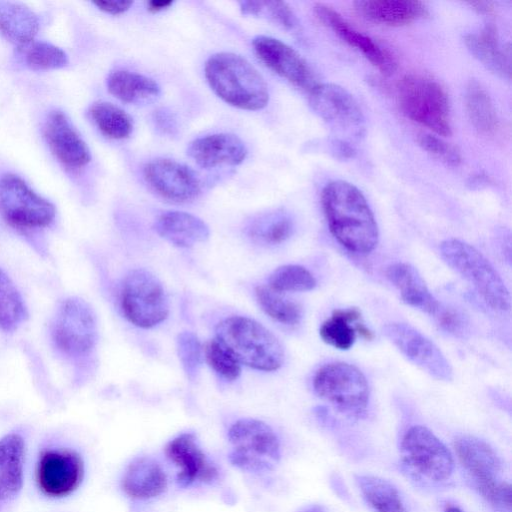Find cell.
Segmentation results:
<instances>
[{
    "mask_svg": "<svg viewBox=\"0 0 512 512\" xmlns=\"http://www.w3.org/2000/svg\"><path fill=\"white\" fill-rule=\"evenodd\" d=\"M207 364L226 380H236L241 373V364L232 353L215 337L203 347Z\"/></svg>",
    "mask_w": 512,
    "mask_h": 512,
    "instance_id": "39",
    "label": "cell"
},
{
    "mask_svg": "<svg viewBox=\"0 0 512 512\" xmlns=\"http://www.w3.org/2000/svg\"><path fill=\"white\" fill-rule=\"evenodd\" d=\"M316 284V279L309 270L294 264L278 267L268 281L270 288L281 293L310 291Z\"/></svg>",
    "mask_w": 512,
    "mask_h": 512,
    "instance_id": "38",
    "label": "cell"
},
{
    "mask_svg": "<svg viewBox=\"0 0 512 512\" xmlns=\"http://www.w3.org/2000/svg\"><path fill=\"white\" fill-rule=\"evenodd\" d=\"M173 4L172 1L167 0H152L147 2V9L152 13H158L166 10Z\"/></svg>",
    "mask_w": 512,
    "mask_h": 512,
    "instance_id": "48",
    "label": "cell"
},
{
    "mask_svg": "<svg viewBox=\"0 0 512 512\" xmlns=\"http://www.w3.org/2000/svg\"><path fill=\"white\" fill-rule=\"evenodd\" d=\"M255 296L260 308L274 321L287 326L301 322L302 307L285 293L275 291L268 285H260L255 289Z\"/></svg>",
    "mask_w": 512,
    "mask_h": 512,
    "instance_id": "34",
    "label": "cell"
},
{
    "mask_svg": "<svg viewBox=\"0 0 512 512\" xmlns=\"http://www.w3.org/2000/svg\"><path fill=\"white\" fill-rule=\"evenodd\" d=\"M259 60L271 71L308 93L318 84L306 60L279 39L260 35L252 40Z\"/></svg>",
    "mask_w": 512,
    "mask_h": 512,
    "instance_id": "16",
    "label": "cell"
},
{
    "mask_svg": "<svg viewBox=\"0 0 512 512\" xmlns=\"http://www.w3.org/2000/svg\"><path fill=\"white\" fill-rule=\"evenodd\" d=\"M187 153L200 167L209 169L241 164L247 156V148L234 134L216 133L192 141Z\"/></svg>",
    "mask_w": 512,
    "mask_h": 512,
    "instance_id": "21",
    "label": "cell"
},
{
    "mask_svg": "<svg viewBox=\"0 0 512 512\" xmlns=\"http://www.w3.org/2000/svg\"><path fill=\"white\" fill-rule=\"evenodd\" d=\"M93 4L105 13L118 15L129 10L133 1H94Z\"/></svg>",
    "mask_w": 512,
    "mask_h": 512,
    "instance_id": "45",
    "label": "cell"
},
{
    "mask_svg": "<svg viewBox=\"0 0 512 512\" xmlns=\"http://www.w3.org/2000/svg\"><path fill=\"white\" fill-rule=\"evenodd\" d=\"M25 59L29 67L37 70L58 69L68 63L65 52L47 42L30 43Z\"/></svg>",
    "mask_w": 512,
    "mask_h": 512,
    "instance_id": "40",
    "label": "cell"
},
{
    "mask_svg": "<svg viewBox=\"0 0 512 512\" xmlns=\"http://www.w3.org/2000/svg\"><path fill=\"white\" fill-rule=\"evenodd\" d=\"M464 42L474 57L490 71L503 78H510V45L500 44L494 24L488 23L480 32L467 34Z\"/></svg>",
    "mask_w": 512,
    "mask_h": 512,
    "instance_id": "23",
    "label": "cell"
},
{
    "mask_svg": "<svg viewBox=\"0 0 512 512\" xmlns=\"http://www.w3.org/2000/svg\"><path fill=\"white\" fill-rule=\"evenodd\" d=\"M470 6L480 14L490 15L494 12V5L489 1L469 2Z\"/></svg>",
    "mask_w": 512,
    "mask_h": 512,
    "instance_id": "47",
    "label": "cell"
},
{
    "mask_svg": "<svg viewBox=\"0 0 512 512\" xmlns=\"http://www.w3.org/2000/svg\"><path fill=\"white\" fill-rule=\"evenodd\" d=\"M333 152L340 158H352L355 154V149L348 142L342 139H335L332 142Z\"/></svg>",
    "mask_w": 512,
    "mask_h": 512,
    "instance_id": "46",
    "label": "cell"
},
{
    "mask_svg": "<svg viewBox=\"0 0 512 512\" xmlns=\"http://www.w3.org/2000/svg\"><path fill=\"white\" fill-rule=\"evenodd\" d=\"M120 305L124 317L141 328L158 325L169 313L168 298L161 282L142 268L131 270L124 278Z\"/></svg>",
    "mask_w": 512,
    "mask_h": 512,
    "instance_id": "10",
    "label": "cell"
},
{
    "mask_svg": "<svg viewBox=\"0 0 512 512\" xmlns=\"http://www.w3.org/2000/svg\"><path fill=\"white\" fill-rule=\"evenodd\" d=\"M309 100L313 110L333 128L353 137L363 135L364 115L345 88L333 83H318L309 92Z\"/></svg>",
    "mask_w": 512,
    "mask_h": 512,
    "instance_id": "15",
    "label": "cell"
},
{
    "mask_svg": "<svg viewBox=\"0 0 512 512\" xmlns=\"http://www.w3.org/2000/svg\"><path fill=\"white\" fill-rule=\"evenodd\" d=\"M123 491L134 499H150L162 494L167 487V477L155 460L140 457L133 460L121 480Z\"/></svg>",
    "mask_w": 512,
    "mask_h": 512,
    "instance_id": "26",
    "label": "cell"
},
{
    "mask_svg": "<svg viewBox=\"0 0 512 512\" xmlns=\"http://www.w3.org/2000/svg\"><path fill=\"white\" fill-rule=\"evenodd\" d=\"M27 318L23 299L8 275L0 269V329L15 330Z\"/></svg>",
    "mask_w": 512,
    "mask_h": 512,
    "instance_id": "36",
    "label": "cell"
},
{
    "mask_svg": "<svg viewBox=\"0 0 512 512\" xmlns=\"http://www.w3.org/2000/svg\"><path fill=\"white\" fill-rule=\"evenodd\" d=\"M39 29L35 13L27 6L15 2H0V32L18 46L29 45Z\"/></svg>",
    "mask_w": 512,
    "mask_h": 512,
    "instance_id": "29",
    "label": "cell"
},
{
    "mask_svg": "<svg viewBox=\"0 0 512 512\" xmlns=\"http://www.w3.org/2000/svg\"><path fill=\"white\" fill-rule=\"evenodd\" d=\"M205 77L213 92L227 104L256 111L267 106L269 92L261 74L242 56L219 52L205 64Z\"/></svg>",
    "mask_w": 512,
    "mask_h": 512,
    "instance_id": "2",
    "label": "cell"
},
{
    "mask_svg": "<svg viewBox=\"0 0 512 512\" xmlns=\"http://www.w3.org/2000/svg\"><path fill=\"white\" fill-rule=\"evenodd\" d=\"M177 351L185 373L193 380L199 372L203 356V348L197 336L189 331L180 333L177 338Z\"/></svg>",
    "mask_w": 512,
    "mask_h": 512,
    "instance_id": "41",
    "label": "cell"
},
{
    "mask_svg": "<svg viewBox=\"0 0 512 512\" xmlns=\"http://www.w3.org/2000/svg\"><path fill=\"white\" fill-rule=\"evenodd\" d=\"M90 116L101 133L112 139L127 138L133 130L132 118L110 102H95L90 108Z\"/></svg>",
    "mask_w": 512,
    "mask_h": 512,
    "instance_id": "35",
    "label": "cell"
},
{
    "mask_svg": "<svg viewBox=\"0 0 512 512\" xmlns=\"http://www.w3.org/2000/svg\"><path fill=\"white\" fill-rule=\"evenodd\" d=\"M143 175L157 194L172 202L191 201L201 191V183L196 173L176 160L153 159L145 164Z\"/></svg>",
    "mask_w": 512,
    "mask_h": 512,
    "instance_id": "17",
    "label": "cell"
},
{
    "mask_svg": "<svg viewBox=\"0 0 512 512\" xmlns=\"http://www.w3.org/2000/svg\"><path fill=\"white\" fill-rule=\"evenodd\" d=\"M419 145L449 166L457 167L462 161L460 151L454 145L432 134L418 136Z\"/></svg>",
    "mask_w": 512,
    "mask_h": 512,
    "instance_id": "43",
    "label": "cell"
},
{
    "mask_svg": "<svg viewBox=\"0 0 512 512\" xmlns=\"http://www.w3.org/2000/svg\"><path fill=\"white\" fill-rule=\"evenodd\" d=\"M397 99L406 117L438 135H451L448 95L439 82L426 75L407 74L397 84Z\"/></svg>",
    "mask_w": 512,
    "mask_h": 512,
    "instance_id": "5",
    "label": "cell"
},
{
    "mask_svg": "<svg viewBox=\"0 0 512 512\" xmlns=\"http://www.w3.org/2000/svg\"><path fill=\"white\" fill-rule=\"evenodd\" d=\"M439 251L444 262L467 281L491 309L501 312L510 309L508 288L479 250L465 241L451 238L440 244Z\"/></svg>",
    "mask_w": 512,
    "mask_h": 512,
    "instance_id": "4",
    "label": "cell"
},
{
    "mask_svg": "<svg viewBox=\"0 0 512 512\" xmlns=\"http://www.w3.org/2000/svg\"><path fill=\"white\" fill-rule=\"evenodd\" d=\"M232 446L230 462L248 472L272 470L280 459V442L265 422L245 418L234 422L228 431Z\"/></svg>",
    "mask_w": 512,
    "mask_h": 512,
    "instance_id": "8",
    "label": "cell"
},
{
    "mask_svg": "<svg viewBox=\"0 0 512 512\" xmlns=\"http://www.w3.org/2000/svg\"><path fill=\"white\" fill-rule=\"evenodd\" d=\"M441 330L455 337L464 338L470 332L469 321L458 309L440 304L432 316Z\"/></svg>",
    "mask_w": 512,
    "mask_h": 512,
    "instance_id": "42",
    "label": "cell"
},
{
    "mask_svg": "<svg viewBox=\"0 0 512 512\" xmlns=\"http://www.w3.org/2000/svg\"><path fill=\"white\" fill-rule=\"evenodd\" d=\"M355 479L364 499L376 512H405L397 488L388 480L374 475H356Z\"/></svg>",
    "mask_w": 512,
    "mask_h": 512,
    "instance_id": "32",
    "label": "cell"
},
{
    "mask_svg": "<svg viewBox=\"0 0 512 512\" xmlns=\"http://www.w3.org/2000/svg\"><path fill=\"white\" fill-rule=\"evenodd\" d=\"M354 5L363 17L389 26L408 25L428 14L425 4L415 0H364Z\"/></svg>",
    "mask_w": 512,
    "mask_h": 512,
    "instance_id": "27",
    "label": "cell"
},
{
    "mask_svg": "<svg viewBox=\"0 0 512 512\" xmlns=\"http://www.w3.org/2000/svg\"><path fill=\"white\" fill-rule=\"evenodd\" d=\"M303 512H323V511L319 507L313 506V507H310V508L306 509Z\"/></svg>",
    "mask_w": 512,
    "mask_h": 512,
    "instance_id": "51",
    "label": "cell"
},
{
    "mask_svg": "<svg viewBox=\"0 0 512 512\" xmlns=\"http://www.w3.org/2000/svg\"><path fill=\"white\" fill-rule=\"evenodd\" d=\"M386 277L398 290L404 303L430 316L436 313L441 303L433 296L417 269L411 264L396 262L389 265Z\"/></svg>",
    "mask_w": 512,
    "mask_h": 512,
    "instance_id": "22",
    "label": "cell"
},
{
    "mask_svg": "<svg viewBox=\"0 0 512 512\" xmlns=\"http://www.w3.org/2000/svg\"><path fill=\"white\" fill-rule=\"evenodd\" d=\"M385 337L413 364L441 381L453 379V369L440 348L409 324L388 323L383 327Z\"/></svg>",
    "mask_w": 512,
    "mask_h": 512,
    "instance_id": "14",
    "label": "cell"
},
{
    "mask_svg": "<svg viewBox=\"0 0 512 512\" xmlns=\"http://www.w3.org/2000/svg\"><path fill=\"white\" fill-rule=\"evenodd\" d=\"M96 336V319L90 306L79 298L65 300L52 326L56 347L70 356L84 355L94 347Z\"/></svg>",
    "mask_w": 512,
    "mask_h": 512,
    "instance_id": "12",
    "label": "cell"
},
{
    "mask_svg": "<svg viewBox=\"0 0 512 512\" xmlns=\"http://www.w3.org/2000/svg\"><path fill=\"white\" fill-rule=\"evenodd\" d=\"M239 5L243 15L265 18L289 31L298 28L296 15L283 1H241Z\"/></svg>",
    "mask_w": 512,
    "mask_h": 512,
    "instance_id": "37",
    "label": "cell"
},
{
    "mask_svg": "<svg viewBox=\"0 0 512 512\" xmlns=\"http://www.w3.org/2000/svg\"><path fill=\"white\" fill-rule=\"evenodd\" d=\"M216 338L245 366L275 371L284 361V350L277 337L254 319L231 316L216 326Z\"/></svg>",
    "mask_w": 512,
    "mask_h": 512,
    "instance_id": "3",
    "label": "cell"
},
{
    "mask_svg": "<svg viewBox=\"0 0 512 512\" xmlns=\"http://www.w3.org/2000/svg\"><path fill=\"white\" fill-rule=\"evenodd\" d=\"M160 237L180 248H189L205 242L210 235L206 223L195 215L183 211H167L155 223Z\"/></svg>",
    "mask_w": 512,
    "mask_h": 512,
    "instance_id": "25",
    "label": "cell"
},
{
    "mask_svg": "<svg viewBox=\"0 0 512 512\" xmlns=\"http://www.w3.org/2000/svg\"><path fill=\"white\" fill-rule=\"evenodd\" d=\"M457 458L479 494L497 508L510 509L511 485L502 479V462L484 440L461 436L454 442Z\"/></svg>",
    "mask_w": 512,
    "mask_h": 512,
    "instance_id": "6",
    "label": "cell"
},
{
    "mask_svg": "<svg viewBox=\"0 0 512 512\" xmlns=\"http://www.w3.org/2000/svg\"><path fill=\"white\" fill-rule=\"evenodd\" d=\"M294 230L292 219L284 212L274 211L261 214L247 226L248 236L255 242L277 245L290 238Z\"/></svg>",
    "mask_w": 512,
    "mask_h": 512,
    "instance_id": "33",
    "label": "cell"
},
{
    "mask_svg": "<svg viewBox=\"0 0 512 512\" xmlns=\"http://www.w3.org/2000/svg\"><path fill=\"white\" fill-rule=\"evenodd\" d=\"M444 512H463L460 508L454 505H448Z\"/></svg>",
    "mask_w": 512,
    "mask_h": 512,
    "instance_id": "50",
    "label": "cell"
},
{
    "mask_svg": "<svg viewBox=\"0 0 512 512\" xmlns=\"http://www.w3.org/2000/svg\"><path fill=\"white\" fill-rule=\"evenodd\" d=\"M321 203L332 236L347 251L366 255L376 248L377 222L356 186L343 180L331 181L322 190Z\"/></svg>",
    "mask_w": 512,
    "mask_h": 512,
    "instance_id": "1",
    "label": "cell"
},
{
    "mask_svg": "<svg viewBox=\"0 0 512 512\" xmlns=\"http://www.w3.org/2000/svg\"><path fill=\"white\" fill-rule=\"evenodd\" d=\"M316 395L349 419H360L367 412L370 388L363 372L346 362L320 367L313 378Z\"/></svg>",
    "mask_w": 512,
    "mask_h": 512,
    "instance_id": "7",
    "label": "cell"
},
{
    "mask_svg": "<svg viewBox=\"0 0 512 512\" xmlns=\"http://www.w3.org/2000/svg\"><path fill=\"white\" fill-rule=\"evenodd\" d=\"M400 455L407 470L422 481L442 483L454 471L450 450L431 430L421 425H414L405 432Z\"/></svg>",
    "mask_w": 512,
    "mask_h": 512,
    "instance_id": "9",
    "label": "cell"
},
{
    "mask_svg": "<svg viewBox=\"0 0 512 512\" xmlns=\"http://www.w3.org/2000/svg\"><path fill=\"white\" fill-rule=\"evenodd\" d=\"M155 126L164 134L174 135L177 131V122L171 111L166 109H159L155 111L154 118Z\"/></svg>",
    "mask_w": 512,
    "mask_h": 512,
    "instance_id": "44",
    "label": "cell"
},
{
    "mask_svg": "<svg viewBox=\"0 0 512 512\" xmlns=\"http://www.w3.org/2000/svg\"><path fill=\"white\" fill-rule=\"evenodd\" d=\"M361 313L357 308L337 309L326 319L319 329L321 339L339 349H350L355 341Z\"/></svg>",
    "mask_w": 512,
    "mask_h": 512,
    "instance_id": "30",
    "label": "cell"
},
{
    "mask_svg": "<svg viewBox=\"0 0 512 512\" xmlns=\"http://www.w3.org/2000/svg\"><path fill=\"white\" fill-rule=\"evenodd\" d=\"M25 441L18 433L0 439V503L14 499L23 485Z\"/></svg>",
    "mask_w": 512,
    "mask_h": 512,
    "instance_id": "24",
    "label": "cell"
},
{
    "mask_svg": "<svg viewBox=\"0 0 512 512\" xmlns=\"http://www.w3.org/2000/svg\"><path fill=\"white\" fill-rule=\"evenodd\" d=\"M490 183V179L486 175L478 174L474 175L469 182L471 188H480L483 185H487Z\"/></svg>",
    "mask_w": 512,
    "mask_h": 512,
    "instance_id": "49",
    "label": "cell"
},
{
    "mask_svg": "<svg viewBox=\"0 0 512 512\" xmlns=\"http://www.w3.org/2000/svg\"><path fill=\"white\" fill-rule=\"evenodd\" d=\"M84 477V462L75 450L49 447L39 454L35 479L38 489L49 498L72 494Z\"/></svg>",
    "mask_w": 512,
    "mask_h": 512,
    "instance_id": "13",
    "label": "cell"
},
{
    "mask_svg": "<svg viewBox=\"0 0 512 512\" xmlns=\"http://www.w3.org/2000/svg\"><path fill=\"white\" fill-rule=\"evenodd\" d=\"M44 135L51 151L64 165L80 168L89 163L91 155L86 143L62 112L53 111L48 115Z\"/></svg>",
    "mask_w": 512,
    "mask_h": 512,
    "instance_id": "20",
    "label": "cell"
},
{
    "mask_svg": "<svg viewBox=\"0 0 512 512\" xmlns=\"http://www.w3.org/2000/svg\"><path fill=\"white\" fill-rule=\"evenodd\" d=\"M316 17L331 28L344 42L354 47L386 76L393 74L397 62L393 54L370 36L358 31L329 5L318 3L314 6Z\"/></svg>",
    "mask_w": 512,
    "mask_h": 512,
    "instance_id": "18",
    "label": "cell"
},
{
    "mask_svg": "<svg viewBox=\"0 0 512 512\" xmlns=\"http://www.w3.org/2000/svg\"><path fill=\"white\" fill-rule=\"evenodd\" d=\"M108 91L127 104H146L155 101L160 86L152 78L128 70H116L107 78Z\"/></svg>",
    "mask_w": 512,
    "mask_h": 512,
    "instance_id": "28",
    "label": "cell"
},
{
    "mask_svg": "<svg viewBox=\"0 0 512 512\" xmlns=\"http://www.w3.org/2000/svg\"><path fill=\"white\" fill-rule=\"evenodd\" d=\"M165 451L179 468L177 481L181 486L208 483L217 477L216 467L208 460L194 434L183 433L175 437L167 444Z\"/></svg>",
    "mask_w": 512,
    "mask_h": 512,
    "instance_id": "19",
    "label": "cell"
},
{
    "mask_svg": "<svg viewBox=\"0 0 512 512\" xmlns=\"http://www.w3.org/2000/svg\"><path fill=\"white\" fill-rule=\"evenodd\" d=\"M0 214L12 226L41 228L53 221L55 207L17 175L5 174L0 178Z\"/></svg>",
    "mask_w": 512,
    "mask_h": 512,
    "instance_id": "11",
    "label": "cell"
},
{
    "mask_svg": "<svg viewBox=\"0 0 512 512\" xmlns=\"http://www.w3.org/2000/svg\"><path fill=\"white\" fill-rule=\"evenodd\" d=\"M465 107L468 117L475 129L482 134H493L499 126L493 102L476 80H471L465 91Z\"/></svg>",
    "mask_w": 512,
    "mask_h": 512,
    "instance_id": "31",
    "label": "cell"
}]
</instances>
